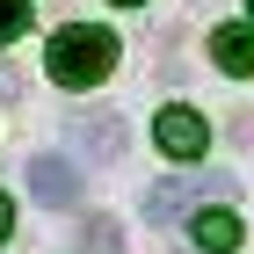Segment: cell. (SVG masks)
Here are the masks:
<instances>
[{
	"mask_svg": "<svg viewBox=\"0 0 254 254\" xmlns=\"http://www.w3.org/2000/svg\"><path fill=\"white\" fill-rule=\"evenodd\" d=\"M203 189H233V182H225V175H203V182L167 175V182H153V189H145V218H153V225H175V218H189L196 203H203Z\"/></svg>",
	"mask_w": 254,
	"mask_h": 254,
	"instance_id": "2",
	"label": "cell"
},
{
	"mask_svg": "<svg viewBox=\"0 0 254 254\" xmlns=\"http://www.w3.org/2000/svg\"><path fill=\"white\" fill-rule=\"evenodd\" d=\"M29 29V0H0V44H15Z\"/></svg>",
	"mask_w": 254,
	"mask_h": 254,
	"instance_id": "9",
	"label": "cell"
},
{
	"mask_svg": "<svg viewBox=\"0 0 254 254\" xmlns=\"http://www.w3.org/2000/svg\"><path fill=\"white\" fill-rule=\"evenodd\" d=\"M80 247H87V254H124V225H117V218H87V225H80Z\"/></svg>",
	"mask_w": 254,
	"mask_h": 254,
	"instance_id": "8",
	"label": "cell"
},
{
	"mask_svg": "<svg viewBox=\"0 0 254 254\" xmlns=\"http://www.w3.org/2000/svg\"><path fill=\"white\" fill-rule=\"evenodd\" d=\"M15 233V203H7V196H0V240Z\"/></svg>",
	"mask_w": 254,
	"mask_h": 254,
	"instance_id": "10",
	"label": "cell"
},
{
	"mask_svg": "<svg viewBox=\"0 0 254 254\" xmlns=\"http://www.w3.org/2000/svg\"><path fill=\"white\" fill-rule=\"evenodd\" d=\"M153 145L167 160H203V145H211V124L196 117V109H182V102H167L153 117Z\"/></svg>",
	"mask_w": 254,
	"mask_h": 254,
	"instance_id": "3",
	"label": "cell"
},
{
	"mask_svg": "<svg viewBox=\"0 0 254 254\" xmlns=\"http://www.w3.org/2000/svg\"><path fill=\"white\" fill-rule=\"evenodd\" d=\"M117 7H145V0H117Z\"/></svg>",
	"mask_w": 254,
	"mask_h": 254,
	"instance_id": "11",
	"label": "cell"
},
{
	"mask_svg": "<svg viewBox=\"0 0 254 254\" xmlns=\"http://www.w3.org/2000/svg\"><path fill=\"white\" fill-rule=\"evenodd\" d=\"M247 15H254V0H247Z\"/></svg>",
	"mask_w": 254,
	"mask_h": 254,
	"instance_id": "12",
	"label": "cell"
},
{
	"mask_svg": "<svg viewBox=\"0 0 254 254\" xmlns=\"http://www.w3.org/2000/svg\"><path fill=\"white\" fill-rule=\"evenodd\" d=\"M211 59H218V73L254 80V22H225V29H211Z\"/></svg>",
	"mask_w": 254,
	"mask_h": 254,
	"instance_id": "5",
	"label": "cell"
},
{
	"mask_svg": "<svg viewBox=\"0 0 254 254\" xmlns=\"http://www.w3.org/2000/svg\"><path fill=\"white\" fill-rule=\"evenodd\" d=\"M29 196H37V203H51V211H65V203H80V175L65 167V160L37 153V160H29Z\"/></svg>",
	"mask_w": 254,
	"mask_h": 254,
	"instance_id": "4",
	"label": "cell"
},
{
	"mask_svg": "<svg viewBox=\"0 0 254 254\" xmlns=\"http://www.w3.org/2000/svg\"><path fill=\"white\" fill-rule=\"evenodd\" d=\"M65 131H73V145H80V153H95V160H124V117H109V109H95V117H73Z\"/></svg>",
	"mask_w": 254,
	"mask_h": 254,
	"instance_id": "6",
	"label": "cell"
},
{
	"mask_svg": "<svg viewBox=\"0 0 254 254\" xmlns=\"http://www.w3.org/2000/svg\"><path fill=\"white\" fill-rule=\"evenodd\" d=\"M189 233H196V247H203V254H233V247H240V218L218 211V203H211V211L196 203V211H189Z\"/></svg>",
	"mask_w": 254,
	"mask_h": 254,
	"instance_id": "7",
	"label": "cell"
},
{
	"mask_svg": "<svg viewBox=\"0 0 254 254\" xmlns=\"http://www.w3.org/2000/svg\"><path fill=\"white\" fill-rule=\"evenodd\" d=\"M44 73L59 80V87H102V80L117 73V37L102 22H65L59 37L44 44Z\"/></svg>",
	"mask_w": 254,
	"mask_h": 254,
	"instance_id": "1",
	"label": "cell"
}]
</instances>
